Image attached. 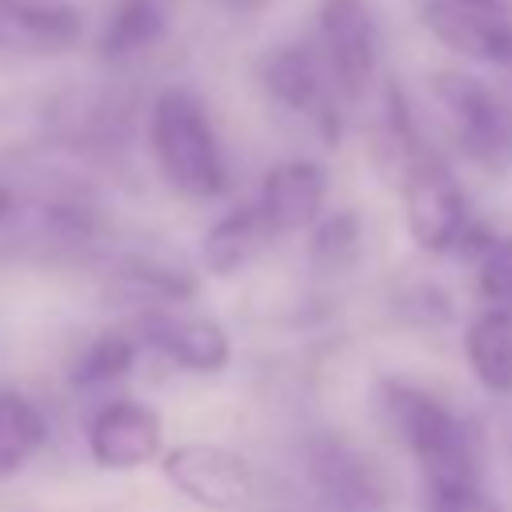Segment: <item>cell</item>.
<instances>
[{
    "instance_id": "obj_1",
    "label": "cell",
    "mask_w": 512,
    "mask_h": 512,
    "mask_svg": "<svg viewBox=\"0 0 512 512\" xmlns=\"http://www.w3.org/2000/svg\"><path fill=\"white\" fill-rule=\"evenodd\" d=\"M384 408H388L392 428L408 444L412 460L420 464L428 492H452V488L484 484L480 432L464 416H456L440 396H432L408 380H388L384 384Z\"/></svg>"
},
{
    "instance_id": "obj_2",
    "label": "cell",
    "mask_w": 512,
    "mask_h": 512,
    "mask_svg": "<svg viewBox=\"0 0 512 512\" xmlns=\"http://www.w3.org/2000/svg\"><path fill=\"white\" fill-rule=\"evenodd\" d=\"M148 148L164 184L188 200H216L228 192V160L196 92L168 84L148 108Z\"/></svg>"
},
{
    "instance_id": "obj_3",
    "label": "cell",
    "mask_w": 512,
    "mask_h": 512,
    "mask_svg": "<svg viewBox=\"0 0 512 512\" xmlns=\"http://www.w3.org/2000/svg\"><path fill=\"white\" fill-rule=\"evenodd\" d=\"M432 92L452 124L456 148L472 164H480L488 172L512 168V104L500 92H492L484 80L460 76V72L436 76Z\"/></svg>"
},
{
    "instance_id": "obj_4",
    "label": "cell",
    "mask_w": 512,
    "mask_h": 512,
    "mask_svg": "<svg viewBox=\"0 0 512 512\" xmlns=\"http://www.w3.org/2000/svg\"><path fill=\"white\" fill-rule=\"evenodd\" d=\"M304 480L308 496L320 500L328 512H384L388 504V476L376 464V456H368L336 432L308 440Z\"/></svg>"
},
{
    "instance_id": "obj_5",
    "label": "cell",
    "mask_w": 512,
    "mask_h": 512,
    "mask_svg": "<svg viewBox=\"0 0 512 512\" xmlns=\"http://www.w3.org/2000/svg\"><path fill=\"white\" fill-rule=\"evenodd\" d=\"M160 460L168 484L208 512H248L260 492L252 464L224 444L192 440V444H176Z\"/></svg>"
},
{
    "instance_id": "obj_6",
    "label": "cell",
    "mask_w": 512,
    "mask_h": 512,
    "mask_svg": "<svg viewBox=\"0 0 512 512\" xmlns=\"http://www.w3.org/2000/svg\"><path fill=\"white\" fill-rule=\"evenodd\" d=\"M404 220L416 248L440 256L452 252L468 216L464 192L452 176V168L440 160V152H424L420 160L404 164Z\"/></svg>"
},
{
    "instance_id": "obj_7",
    "label": "cell",
    "mask_w": 512,
    "mask_h": 512,
    "mask_svg": "<svg viewBox=\"0 0 512 512\" xmlns=\"http://www.w3.org/2000/svg\"><path fill=\"white\" fill-rule=\"evenodd\" d=\"M260 80L272 100L292 108L296 116H308L316 132L336 144L340 140V112H336V84L324 64V56L312 44H280L264 56Z\"/></svg>"
},
{
    "instance_id": "obj_8",
    "label": "cell",
    "mask_w": 512,
    "mask_h": 512,
    "mask_svg": "<svg viewBox=\"0 0 512 512\" xmlns=\"http://www.w3.org/2000/svg\"><path fill=\"white\" fill-rule=\"evenodd\" d=\"M320 56L336 92L360 100L376 76L380 32L368 0H320Z\"/></svg>"
},
{
    "instance_id": "obj_9",
    "label": "cell",
    "mask_w": 512,
    "mask_h": 512,
    "mask_svg": "<svg viewBox=\"0 0 512 512\" xmlns=\"http://www.w3.org/2000/svg\"><path fill=\"white\" fill-rule=\"evenodd\" d=\"M88 452L108 472H132L164 456V420L140 400H108L88 420Z\"/></svg>"
},
{
    "instance_id": "obj_10",
    "label": "cell",
    "mask_w": 512,
    "mask_h": 512,
    "mask_svg": "<svg viewBox=\"0 0 512 512\" xmlns=\"http://www.w3.org/2000/svg\"><path fill=\"white\" fill-rule=\"evenodd\" d=\"M136 344L160 352L184 372H224L232 360V340L224 324L196 312H144V320L136 324Z\"/></svg>"
},
{
    "instance_id": "obj_11",
    "label": "cell",
    "mask_w": 512,
    "mask_h": 512,
    "mask_svg": "<svg viewBox=\"0 0 512 512\" xmlns=\"http://www.w3.org/2000/svg\"><path fill=\"white\" fill-rule=\"evenodd\" d=\"M420 20L452 52L496 64V68H512V20L504 12L468 8V4H452V0H424Z\"/></svg>"
},
{
    "instance_id": "obj_12",
    "label": "cell",
    "mask_w": 512,
    "mask_h": 512,
    "mask_svg": "<svg viewBox=\"0 0 512 512\" xmlns=\"http://www.w3.org/2000/svg\"><path fill=\"white\" fill-rule=\"evenodd\" d=\"M80 32L84 20L68 0H0V52L60 56L76 48Z\"/></svg>"
},
{
    "instance_id": "obj_13",
    "label": "cell",
    "mask_w": 512,
    "mask_h": 512,
    "mask_svg": "<svg viewBox=\"0 0 512 512\" xmlns=\"http://www.w3.org/2000/svg\"><path fill=\"white\" fill-rule=\"evenodd\" d=\"M328 196V172L316 160H284L264 172L256 204L268 212L280 236L304 232L320 220Z\"/></svg>"
},
{
    "instance_id": "obj_14",
    "label": "cell",
    "mask_w": 512,
    "mask_h": 512,
    "mask_svg": "<svg viewBox=\"0 0 512 512\" xmlns=\"http://www.w3.org/2000/svg\"><path fill=\"white\" fill-rule=\"evenodd\" d=\"M280 240L276 224L268 220V212L248 200L232 212H224L208 232H204V244H200V256H204V268L212 276H232L240 272L244 264H252L260 252H268L272 244Z\"/></svg>"
},
{
    "instance_id": "obj_15",
    "label": "cell",
    "mask_w": 512,
    "mask_h": 512,
    "mask_svg": "<svg viewBox=\"0 0 512 512\" xmlns=\"http://www.w3.org/2000/svg\"><path fill=\"white\" fill-rule=\"evenodd\" d=\"M472 376L492 396H512V308H484L464 332Z\"/></svg>"
},
{
    "instance_id": "obj_16",
    "label": "cell",
    "mask_w": 512,
    "mask_h": 512,
    "mask_svg": "<svg viewBox=\"0 0 512 512\" xmlns=\"http://www.w3.org/2000/svg\"><path fill=\"white\" fill-rule=\"evenodd\" d=\"M168 20H172V4L168 0H116L104 28H100V60H128V56H140L148 52L152 44L164 40L168 32Z\"/></svg>"
},
{
    "instance_id": "obj_17",
    "label": "cell",
    "mask_w": 512,
    "mask_h": 512,
    "mask_svg": "<svg viewBox=\"0 0 512 512\" xmlns=\"http://www.w3.org/2000/svg\"><path fill=\"white\" fill-rule=\"evenodd\" d=\"M48 440V424L40 416V408L20 396L0 388V480L16 476Z\"/></svg>"
},
{
    "instance_id": "obj_18",
    "label": "cell",
    "mask_w": 512,
    "mask_h": 512,
    "mask_svg": "<svg viewBox=\"0 0 512 512\" xmlns=\"http://www.w3.org/2000/svg\"><path fill=\"white\" fill-rule=\"evenodd\" d=\"M136 356H140L136 336H128V332H104V336H96V340L76 356V364H72V384H76V388H104V384L128 376L132 364H136Z\"/></svg>"
},
{
    "instance_id": "obj_19",
    "label": "cell",
    "mask_w": 512,
    "mask_h": 512,
    "mask_svg": "<svg viewBox=\"0 0 512 512\" xmlns=\"http://www.w3.org/2000/svg\"><path fill=\"white\" fill-rule=\"evenodd\" d=\"M360 216L352 208H340L324 220L312 224V240H308V256L320 272H344L356 264L360 256Z\"/></svg>"
},
{
    "instance_id": "obj_20",
    "label": "cell",
    "mask_w": 512,
    "mask_h": 512,
    "mask_svg": "<svg viewBox=\"0 0 512 512\" xmlns=\"http://www.w3.org/2000/svg\"><path fill=\"white\" fill-rule=\"evenodd\" d=\"M120 284L128 288L132 300H156V304H180V300H192L196 296V280L188 272H172V268H160V264H124L120 272Z\"/></svg>"
},
{
    "instance_id": "obj_21",
    "label": "cell",
    "mask_w": 512,
    "mask_h": 512,
    "mask_svg": "<svg viewBox=\"0 0 512 512\" xmlns=\"http://www.w3.org/2000/svg\"><path fill=\"white\" fill-rule=\"evenodd\" d=\"M476 288L488 308H512V236H496L476 256Z\"/></svg>"
},
{
    "instance_id": "obj_22",
    "label": "cell",
    "mask_w": 512,
    "mask_h": 512,
    "mask_svg": "<svg viewBox=\"0 0 512 512\" xmlns=\"http://www.w3.org/2000/svg\"><path fill=\"white\" fill-rule=\"evenodd\" d=\"M428 500H432V512H504L484 492V484H476V488H452V492H428Z\"/></svg>"
},
{
    "instance_id": "obj_23",
    "label": "cell",
    "mask_w": 512,
    "mask_h": 512,
    "mask_svg": "<svg viewBox=\"0 0 512 512\" xmlns=\"http://www.w3.org/2000/svg\"><path fill=\"white\" fill-rule=\"evenodd\" d=\"M12 208H16V196H12V188H4V184H0V220H8V216H12Z\"/></svg>"
},
{
    "instance_id": "obj_24",
    "label": "cell",
    "mask_w": 512,
    "mask_h": 512,
    "mask_svg": "<svg viewBox=\"0 0 512 512\" xmlns=\"http://www.w3.org/2000/svg\"><path fill=\"white\" fill-rule=\"evenodd\" d=\"M452 4H468V8H492V12H504V0H452Z\"/></svg>"
}]
</instances>
